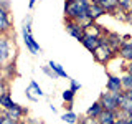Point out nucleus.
Here are the masks:
<instances>
[{
	"label": "nucleus",
	"mask_w": 132,
	"mask_h": 124,
	"mask_svg": "<svg viewBox=\"0 0 132 124\" xmlns=\"http://www.w3.org/2000/svg\"><path fill=\"white\" fill-rule=\"evenodd\" d=\"M88 0H71V2L64 3V13L66 18L69 20H81L82 17L88 15Z\"/></svg>",
	"instance_id": "nucleus-1"
},
{
	"label": "nucleus",
	"mask_w": 132,
	"mask_h": 124,
	"mask_svg": "<svg viewBox=\"0 0 132 124\" xmlns=\"http://www.w3.org/2000/svg\"><path fill=\"white\" fill-rule=\"evenodd\" d=\"M30 22H31V18H30V17H27V20H25V25H23V40H25V45H27V48L30 50L33 55H36V53L41 51V48H40V45L35 41V38L31 36Z\"/></svg>",
	"instance_id": "nucleus-2"
},
{
	"label": "nucleus",
	"mask_w": 132,
	"mask_h": 124,
	"mask_svg": "<svg viewBox=\"0 0 132 124\" xmlns=\"http://www.w3.org/2000/svg\"><path fill=\"white\" fill-rule=\"evenodd\" d=\"M112 55H114V50L111 48L106 41H104V43H101L93 51V56L96 58V61H99V63H106V61H109L111 58H112Z\"/></svg>",
	"instance_id": "nucleus-3"
},
{
	"label": "nucleus",
	"mask_w": 132,
	"mask_h": 124,
	"mask_svg": "<svg viewBox=\"0 0 132 124\" xmlns=\"http://www.w3.org/2000/svg\"><path fill=\"white\" fill-rule=\"evenodd\" d=\"M66 32H68L71 36H74L76 40H79V41L82 40V36H84L82 27L76 22V20H69V18H66Z\"/></svg>",
	"instance_id": "nucleus-4"
},
{
	"label": "nucleus",
	"mask_w": 132,
	"mask_h": 124,
	"mask_svg": "<svg viewBox=\"0 0 132 124\" xmlns=\"http://www.w3.org/2000/svg\"><path fill=\"white\" fill-rule=\"evenodd\" d=\"M106 40H102L101 36H89V35H84L82 36V40H81V43H82V47H84L86 50H89V51H94L101 43H104Z\"/></svg>",
	"instance_id": "nucleus-5"
},
{
	"label": "nucleus",
	"mask_w": 132,
	"mask_h": 124,
	"mask_svg": "<svg viewBox=\"0 0 132 124\" xmlns=\"http://www.w3.org/2000/svg\"><path fill=\"white\" fill-rule=\"evenodd\" d=\"M119 111H121L124 116H132V99L127 96L126 93L119 99Z\"/></svg>",
	"instance_id": "nucleus-6"
},
{
	"label": "nucleus",
	"mask_w": 132,
	"mask_h": 124,
	"mask_svg": "<svg viewBox=\"0 0 132 124\" xmlns=\"http://www.w3.org/2000/svg\"><path fill=\"white\" fill-rule=\"evenodd\" d=\"M107 84H106V89L107 91H124L122 89V81L121 78L117 76H112V74H107Z\"/></svg>",
	"instance_id": "nucleus-7"
},
{
	"label": "nucleus",
	"mask_w": 132,
	"mask_h": 124,
	"mask_svg": "<svg viewBox=\"0 0 132 124\" xmlns=\"http://www.w3.org/2000/svg\"><path fill=\"white\" fill-rule=\"evenodd\" d=\"M102 13H106V10L102 8L101 5H99L97 2H91L89 5H88V15L91 17L93 20H96V18H99Z\"/></svg>",
	"instance_id": "nucleus-8"
},
{
	"label": "nucleus",
	"mask_w": 132,
	"mask_h": 124,
	"mask_svg": "<svg viewBox=\"0 0 132 124\" xmlns=\"http://www.w3.org/2000/svg\"><path fill=\"white\" fill-rule=\"evenodd\" d=\"M99 122L101 124H114L117 116H116V111H107V109H102V113L97 116Z\"/></svg>",
	"instance_id": "nucleus-9"
},
{
	"label": "nucleus",
	"mask_w": 132,
	"mask_h": 124,
	"mask_svg": "<svg viewBox=\"0 0 132 124\" xmlns=\"http://www.w3.org/2000/svg\"><path fill=\"white\" fill-rule=\"evenodd\" d=\"M106 43H107V45H109V47L116 51V50L121 48L122 41H121V36H119V35H116V33H109V35L106 36Z\"/></svg>",
	"instance_id": "nucleus-10"
},
{
	"label": "nucleus",
	"mask_w": 132,
	"mask_h": 124,
	"mask_svg": "<svg viewBox=\"0 0 132 124\" xmlns=\"http://www.w3.org/2000/svg\"><path fill=\"white\" fill-rule=\"evenodd\" d=\"M119 53L124 60L132 61V41H127V43H122L121 48H119Z\"/></svg>",
	"instance_id": "nucleus-11"
},
{
	"label": "nucleus",
	"mask_w": 132,
	"mask_h": 124,
	"mask_svg": "<svg viewBox=\"0 0 132 124\" xmlns=\"http://www.w3.org/2000/svg\"><path fill=\"white\" fill-rule=\"evenodd\" d=\"M8 28H10V20H8L7 10L5 8H0V33L7 32Z\"/></svg>",
	"instance_id": "nucleus-12"
},
{
	"label": "nucleus",
	"mask_w": 132,
	"mask_h": 124,
	"mask_svg": "<svg viewBox=\"0 0 132 124\" xmlns=\"http://www.w3.org/2000/svg\"><path fill=\"white\" fill-rule=\"evenodd\" d=\"M10 55V47H8L7 38H0V63L5 61Z\"/></svg>",
	"instance_id": "nucleus-13"
},
{
	"label": "nucleus",
	"mask_w": 132,
	"mask_h": 124,
	"mask_svg": "<svg viewBox=\"0 0 132 124\" xmlns=\"http://www.w3.org/2000/svg\"><path fill=\"white\" fill-rule=\"evenodd\" d=\"M106 12H114L119 7V0H96Z\"/></svg>",
	"instance_id": "nucleus-14"
},
{
	"label": "nucleus",
	"mask_w": 132,
	"mask_h": 124,
	"mask_svg": "<svg viewBox=\"0 0 132 124\" xmlns=\"http://www.w3.org/2000/svg\"><path fill=\"white\" fill-rule=\"evenodd\" d=\"M48 66L51 68V71L56 74V76H60V78H68V74H66V71H64V68L61 66L60 63H56V61H50L48 63Z\"/></svg>",
	"instance_id": "nucleus-15"
},
{
	"label": "nucleus",
	"mask_w": 132,
	"mask_h": 124,
	"mask_svg": "<svg viewBox=\"0 0 132 124\" xmlns=\"http://www.w3.org/2000/svg\"><path fill=\"white\" fill-rule=\"evenodd\" d=\"M25 113H27V111H25V109H23V107L20 106V104L16 106V107L7 109V116H8V118H12L13 121H16V119H20V118H22V116H23Z\"/></svg>",
	"instance_id": "nucleus-16"
},
{
	"label": "nucleus",
	"mask_w": 132,
	"mask_h": 124,
	"mask_svg": "<svg viewBox=\"0 0 132 124\" xmlns=\"http://www.w3.org/2000/svg\"><path fill=\"white\" fill-rule=\"evenodd\" d=\"M0 106H2L3 109H12V107H16L18 104L12 101L10 94H8V93H5V94H2V96H0Z\"/></svg>",
	"instance_id": "nucleus-17"
},
{
	"label": "nucleus",
	"mask_w": 132,
	"mask_h": 124,
	"mask_svg": "<svg viewBox=\"0 0 132 124\" xmlns=\"http://www.w3.org/2000/svg\"><path fill=\"white\" fill-rule=\"evenodd\" d=\"M102 109H104V107H102L101 101H96V103H93V106L88 109V113H86V114L91 116V118H97V116L102 113Z\"/></svg>",
	"instance_id": "nucleus-18"
},
{
	"label": "nucleus",
	"mask_w": 132,
	"mask_h": 124,
	"mask_svg": "<svg viewBox=\"0 0 132 124\" xmlns=\"http://www.w3.org/2000/svg\"><path fill=\"white\" fill-rule=\"evenodd\" d=\"M82 32H84V35H89V36H99V28H97V25L96 23H91V25H88V27H84L82 28Z\"/></svg>",
	"instance_id": "nucleus-19"
},
{
	"label": "nucleus",
	"mask_w": 132,
	"mask_h": 124,
	"mask_svg": "<svg viewBox=\"0 0 132 124\" xmlns=\"http://www.w3.org/2000/svg\"><path fill=\"white\" fill-rule=\"evenodd\" d=\"M121 81H122V89H124V91L132 89V73L124 74V76L121 78Z\"/></svg>",
	"instance_id": "nucleus-20"
},
{
	"label": "nucleus",
	"mask_w": 132,
	"mask_h": 124,
	"mask_svg": "<svg viewBox=\"0 0 132 124\" xmlns=\"http://www.w3.org/2000/svg\"><path fill=\"white\" fill-rule=\"evenodd\" d=\"M63 119L64 122H68V124H76V121H78V116L73 113V111H68V113H64L63 114Z\"/></svg>",
	"instance_id": "nucleus-21"
},
{
	"label": "nucleus",
	"mask_w": 132,
	"mask_h": 124,
	"mask_svg": "<svg viewBox=\"0 0 132 124\" xmlns=\"http://www.w3.org/2000/svg\"><path fill=\"white\" fill-rule=\"evenodd\" d=\"M74 93H76V91H73L71 88L63 91V99H64L66 103H68V104H71V103H73V99H74Z\"/></svg>",
	"instance_id": "nucleus-22"
},
{
	"label": "nucleus",
	"mask_w": 132,
	"mask_h": 124,
	"mask_svg": "<svg viewBox=\"0 0 132 124\" xmlns=\"http://www.w3.org/2000/svg\"><path fill=\"white\" fill-rule=\"evenodd\" d=\"M119 8L124 12L132 10V0H119Z\"/></svg>",
	"instance_id": "nucleus-23"
},
{
	"label": "nucleus",
	"mask_w": 132,
	"mask_h": 124,
	"mask_svg": "<svg viewBox=\"0 0 132 124\" xmlns=\"http://www.w3.org/2000/svg\"><path fill=\"white\" fill-rule=\"evenodd\" d=\"M30 88L36 91V96H38V98H41V96H43V94H45L43 91H41V88L38 86V83H36V81H31V83H30Z\"/></svg>",
	"instance_id": "nucleus-24"
},
{
	"label": "nucleus",
	"mask_w": 132,
	"mask_h": 124,
	"mask_svg": "<svg viewBox=\"0 0 132 124\" xmlns=\"http://www.w3.org/2000/svg\"><path fill=\"white\" fill-rule=\"evenodd\" d=\"M82 124H101L99 122L97 118H91V116H86L84 119H82Z\"/></svg>",
	"instance_id": "nucleus-25"
},
{
	"label": "nucleus",
	"mask_w": 132,
	"mask_h": 124,
	"mask_svg": "<svg viewBox=\"0 0 132 124\" xmlns=\"http://www.w3.org/2000/svg\"><path fill=\"white\" fill-rule=\"evenodd\" d=\"M0 124H15V121L5 114V116H0Z\"/></svg>",
	"instance_id": "nucleus-26"
},
{
	"label": "nucleus",
	"mask_w": 132,
	"mask_h": 124,
	"mask_svg": "<svg viewBox=\"0 0 132 124\" xmlns=\"http://www.w3.org/2000/svg\"><path fill=\"white\" fill-rule=\"evenodd\" d=\"M69 81H71V89H73V91H78V89L81 88V84H79L76 80H69Z\"/></svg>",
	"instance_id": "nucleus-27"
},
{
	"label": "nucleus",
	"mask_w": 132,
	"mask_h": 124,
	"mask_svg": "<svg viewBox=\"0 0 132 124\" xmlns=\"http://www.w3.org/2000/svg\"><path fill=\"white\" fill-rule=\"evenodd\" d=\"M7 93V89H5V84H3L2 81H0V96H2V94H5Z\"/></svg>",
	"instance_id": "nucleus-28"
},
{
	"label": "nucleus",
	"mask_w": 132,
	"mask_h": 124,
	"mask_svg": "<svg viewBox=\"0 0 132 124\" xmlns=\"http://www.w3.org/2000/svg\"><path fill=\"white\" fill-rule=\"evenodd\" d=\"M126 20H127L129 23H132V10H129V12H127V15H126Z\"/></svg>",
	"instance_id": "nucleus-29"
},
{
	"label": "nucleus",
	"mask_w": 132,
	"mask_h": 124,
	"mask_svg": "<svg viewBox=\"0 0 132 124\" xmlns=\"http://www.w3.org/2000/svg\"><path fill=\"white\" fill-rule=\"evenodd\" d=\"M114 124H127V121H126V119H116Z\"/></svg>",
	"instance_id": "nucleus-30"
},
{
	"label": "nucleus",
	"mask_w": 132,
	"mask_h": 124,
	"mask_svg": "<svg viewBox=\"0 0 132 124\" xmlns=\"http://www.w3.org/2000/svg\"><path fill=\"white\" fill-rule=\"evenodd\" d=\"M126 121L127 124H132V116H126Z\"/></svg>",
	"instance_id": "nucleus-31"
},
{
	"label": "nucleus",
	"mask_w": 132,
	"mask_h": 124,
	"mask_svg": "<svg viewBox=\"0 0 132 124\" xmlns=\"http://www.w3.org/2000/svg\"><path fill=\"white\" fill-rule=\"evenodd\" d=\"M35 2H36V0H30V2H28V7H30V8H33V5H35Z\"/></svg>",
	"instance_id": "nucleus-32"
},
{
	"label": "nucleus",
	"mask_w": 132,
	"mask_h": 124,
	"mask_svg": "<svg viewBox=\"0 0 132 124\" xmlns=\"http://www.w3.org/2000/svg\"><path fill=\"white\" fill-rule=\"evenodd\" d=\"M124 93H126V94H127V96H129V98L132 99V89H129V91H124Z\"/></svg>",
	"instance_id": "nucleus-33"
},
{
	"label": "nucleus",
	"mask_w": 132,
	"mask_h": 124,
	"mask_svg": "<svg viewBox=\"0 0 132 124\" xmlns=\"http://www.w3.org/2000/svg\"><path fill=\"white\" fill-rule=\"evenodd\" d=\"M129 73H132V61H130V66H129Z\"/></svg>",
	"instance_id": "nucleus-34"
},
{
	"label": "nucleus",
	"mask_w": 132,
	"mask_h": 124,
	"mask_svg": "<svg viewBox=\"0 0 132 124\" xmlns=\"http://www.w3.org/2000/svg\"><path fill=\"white\" fill-rule=\"evenodd\" d=\"M15 124H27V122H23V121H20V122H15Z\"/></svg>",
	"instance_id": "nucleus-35"
},
{
	"label": "nucleus",
	"mask_w": 132,
	"mask_h": 124,
	"mask_svg": "<svg viewBox=\"0 0 132 124\" xmlns=\"http://www.w3.org/2000/svg\"><path fill=\"white\" fill-rule=\"evenodd\" d=\"M88 2H89V3H91V2H96V0H88Z\"/></svg>",
	"instance_id": "nucleus-36"
},
{
	"label": "nucleus",
	"mask_w": 132,
	"mask_h": 124,
	"mask_svg": "<svg viewBox=\"0 0 132 124\" xmlns=\"http://www.w3.org/2000/svg\"><path fill=\"white\" fill-rule=\"evenodd\" d=\"M66 2H71V0H66Z\"/></svg>",
	"instance_id": "nucleus-37"
}]
</instances>
